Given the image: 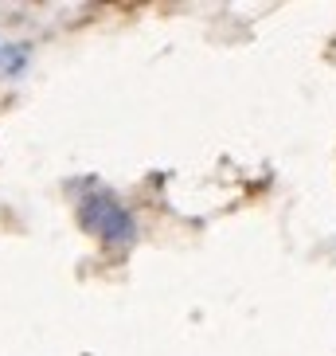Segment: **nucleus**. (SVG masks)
I'll list each match as a JSON object with an SVG mask.
<instances>
[{
    "label": "nucleus",
    "mask_w": 336,
    "mask_h": 356,
    "mask_svg": "<svg viewBox=\"0 0 336 356\" xmlns=\"http://www.w3.org/2000/svg\"><path fill=\"white\" fill-rule=\"evenodd\" d=\"M78 220L86 223V231H94L102 243H114V247H117V243L133 239V216H129V211L121 208L114 196H106V192L83 200Z\"/></svg>",
    "instance_id": "1"
}]
</instances>
